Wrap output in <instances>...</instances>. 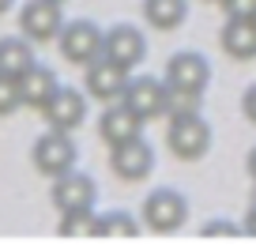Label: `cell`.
Returning a JSON list of instances; mask_svg holds the SVG:
<instances>
[{"instance_id": "cell-3", "label": "cell", "mask_w": 256, "mask_h": 245, "mask_svg": "<svg viewBox=\"0 0 256 245\" xmlns=\"http://www.w3.org/2000/svg\"><path fill=\"white\" fill-rule=\"evenodd\" d=\"M184 219H188V200L177 189H154L144 200V226L154 234H174L184 226Z\"/></svg>"}, {"instance_id": "cell-9", "label": "cell", "mask_w": 256, "mask_h": 245, "mask_svg": "<svg viewBox=\"0 0 256 245\" xmlns=\"http://www.w3.org/2000/svg\"><path fill=\"white\" fill-rule=\"evenodd\" d=\"M120 102L136 113V117H144V121L162 117V110H166V79H154V76L128 79V87H124V95H120Z\"/></svg>"}, {"instance_id": "cell-17", "label": "cell", "mask_w": 256, "mask_h": 245, "mask_svg": "<svg viewBox=\"0 0 256 245\" xmlns=\"http://www.w3.org/2000/svg\"><path fill=\"white\" fill-rule=\"evenodd\" d=\"M188 16V0H144V19L158 31H177Z\"/></svg>"}, {"instance_id": "cell-15", "label": "cell", "mask_w": 256, "mask_h": 245, "mask_svg": "<svg viewBox=\"0 0 256 245\" xmlns=\"http://www.w3.org/2000/svg\"><path fill=\"white\" fill-rule=\"evenodd\" d=\"M218 46L234 61H252L256 57V19H226Z\"/></svg>"}, {"instance_id": "cell-18", "label": "cell", "mask_w": 256, "mask_h": 245, "mask_svg": "<svg viewBox=\"0 0 256 245\" xmlns=\"http://www.w3.org/2000/svg\"><path fill=\"white\" fill-rule=\"evenodd\" d=\"M94 237H102V241H136L140 237V222L128 211H106V215H98Z\"/></svg>"}, {"instance_id": "cell-13", "label": "cell", "mask_w": 256, "mask_h": 245, "mask_svg": "<svg viewBox=\"0 0 256 245\" xmlns=\"http://www.w3.org/2000/svg\"><path fill=\"white\" fill-rule=\"evenodd\" d=\"M208 79H211V64L208 57L200 53H174L166 64V83L170 87H184V91H204L208 87Z\"/></svg>"}, {"instance_id": "cell-7", "label": "cell", "mask_w": 256, "mask_h": 245, "mask_svg": "<svg viewBox=\"0 0 256 245\" xmlns=\"http://www.w3.org/2000/svg\"><path fill=\"white\" fill-rule=\"evenodd\" d=\"M49 200H53L56 211H80V207H94V200H98V185L90 181V174L68 170V174L53 177Z\"/></svg>"}, {"instance_id": "cell-19", "label": "cell", "mask_w": 256, "mask_h": 245, "mask_svg": "<svg viewBox=\"0 0 256 245\" xmlns=\"http://www.w3.org/2000/svg\"><path fill=\"white\" fill-rule=\"evenodd\" d=\"M98 230V215L90 207H80V211H60V222H56V234L72 237V241H90Z\"/></svg>"}, {"instance_id": "cell-11", "label": "cell", "mask_w": 256, "mask_h": 245, "mask_svg": "<svg viewBox=\"0 0 256 245\" xmlns=\"http://www.w3.org/2000/svg\"><path fill=\"white\" fill-rule=\"evenodd\" d=\"M102 53L110 57V61H117L120 68H136L140 61L147 57V38L136 31V27H128V23H117V27H110L106 31V38H102Z\"/></svg>"}, {"instance_id": "cell-25", "label": "cell", "mask_w": 256, "mask_h": 245, "mask_svg": "<svg viewBox=\"0 0 256 245\" xmlns=\"http://www.w3.org/2000/svg\"><path fill=\"white\" fill-rule=\"evenodd\" d=\"M241 226H245V234H248V237H256V204H248L245 222H241Z\"/></svg>"}, {"instance_id": "cell-22", "label": "cell", "mask_w": 256, "mask_h": 245, "mask_svg": "<svg viewBox=\"0 0 256 245\" xmlns=\"http://www.w3.org/2000/svg\"><path fill=\"white\" fill-rule=\"evenodd\" d=\"M19 83L12 76H0V117H12L19 110Z\"/></svg>"}, {"instance_id": "cell-5", "label": "cell", "mask_w": 256, "mask_h": 245, "mask_svg": "<svg viewBox=\"0 0 256 245\" xmlns=\"http://www.w3.org/2000/svg\"><path fill=\"white\" fill-rule=\"evenodd\" d=\"M102 38L106 34L98 31L90 19H76V23H64L56 42H60V57L72 64H90L98 53H102Z\"/></svg>"}, {"instance_id": "cell-12", "label": "cell", "mask_w": 256, "mask_h": 245, "mask_svg": "<svg viewBox=\"0 0 256 245\" xmlns=\"http://www.w3.org/2000/svg\"><path fill=\"white\" fill-rule=\"evenodd\" d=\"M144 117H136V113L128 110L124 102H110L102 110V117H98V136H102L110 147H117V143H128V140H136V136H144Z\"/></svg>"}, {"instance_id": "cell-27", "label": "cell", "mask_w": 256, "mask_h": 245, "mask_svg": "<svg viewBox=\"0 0 256 245\" xmlns=\"http://www.w3.org/2000/svg\"><path fill=\"white\" fill-rule=\"evenodd\" d=\"M12 4H16V0H0V16H4V12H8Z\"/></svg>"}, {"instance_id": "cell-8", "label": "cell", "mask_w": 256, "mask_h": 245, "mask_svg": "<svg viewBox=\"0 0 256 245\" xmlns=\"http://www.w3.org/2000/svg\"><path fill=\"white\" fill-rule=\"evenodd\" d=\"M128 87V68H120L117 61H110L106 53H98L87 64V95L98 102H117Z\"/></svg>"}, {"instance_id": "cell-20", "label": "cell", "mask_w": 256, "mask_h": 245, "mask_svg": "<svg viewBox=\"0 0 256 245\" xmlns=\"http://www.w3.org/2000/svg\"><path fill=\"white\" fill-rule=\"evenodd\" d=\"M200 98H204V91H184V87H170L166 83V110H162V117L200 113Z\"/></svg>"}, {"instance_id": "cell-29", "label": "cell", "mask_w": 256, "mask_h": 245, "mask_svg": "<svg viewBox=\"0 0 256 245\" xmlns=\"http://www.w3.org/2000/svg\"><path fill=\"white\" fill-rule=\"evenodd\" d=\"M56 4H68V0H56Z\"/></svg>"}, {"instance_id": "cell-16", "label": "cell", "mask_w": 256, "mask_h": 245, "mask_svg": "<svg viewBox=\"0 0 256 245\" xmlns=\"http://www.w3.org/2000/svg\"><path fill=\"white\" fill-rule=\"evenodd\" d=\"M34 61V42H26L23 34L19 38H0V76H12L19 79Z\"/></svg>"}, {"instance_id": "cell-26", "label": "cell", "mask_w": 256, "mask_h": 245, "mask_svg": "<svg viewBox=\"0 0 256 245\" xmlns=\"http://www.w3.org/2000/svg\"><path fill=\"white\" fill-rule=\"evenodd\" d=\"M245 170H248V177H252V185H256V147L248 151V158H245Z\"/></svg>"}, {"instance_id": "cell-28", "label": "cell", "mask_w": 256, "mask_h": 245, "mask_svg": "<svg viewBox=\"0 0 256 245\" xmlns=\"http://www.w3.org/2000/svg\"><path fill=\"white\" fill-rule=\"evenodd\" d=\"M248 204H256V185H252V200H248Z\"/></svg>"}, {"instance_id": "cell-6", "label": "cell", "mask_w": 256, "mask_h": 245, "mask_svg": "<svg viewBox=\"0 0 256 245\" xmlns=\"http://www.w3.org/2000/svg\"><path fill=\"white\" fill-rule=\"evenodd\" d=\"M151 166H154V151H151V143H147L144 136H136V140H128V143H117V147L110 151V170L128 185L144 181V177L151 174Z\"/></svg>"}, {"instance_id": "cell-23", "label": "cell", "mask_w": 256, "mask_h": 245, "mask_svg": "<svg viewBox=\"0 0 256 245\" xmlns=\"http://www.w3.org/2000/svg\"><path fill=\"white\" fill-rule=\"evenodd\" d=\"M226 19H256V0H218Z\"/></svg>"}, {"instance_id": "cell-14", "label": "cell", "mask_w": 256, "mask_h": 245, "mask_svg": "<svg viewBox=\"0 0 256 245\" xmlns=\"http://www.w3.org/2000/svg\"><path fill=\"white\" fill-rule=\"evenodd\" d=\"M16 83H19V102L30 106V110H42V106L53 98V91L60 87V83H56V72L46 68V64H30Z\"/></svg>"}, {"instance_id": "cell-1", "label": "cell", "mask_w": 256, "mask_h": 245, "mask_svg": "<svg viewBox=\"0 0 256 245\" xmlns=\"http://www.w3.org/2000/svg\"><path fill=\"white\" fill-rule=\"evenodd\" d=\"M166 147L181 162H196L211 151V125L200 113H184V117H170L166 128Z\"/></svg>"}, {"instance_id": "cell-21", "label": "cell", "mask_w": 256, "mask_h": 245, "mask_svg": "<svg viewBox=\"0 0 256 245\" xmlns=\"http://www.w3.org/2000/svg\"><path fill=\"white\" fill-rule=\"evenodd\" d=\"M245 234V226H238V222H226V219H211L204 222L200 237H208V241H234V237Z\"/></svg>"}, {"instance_id": "cell-10", "label": "cell", "mask_w": 256, "mask_h": 245, "mask_svg": "<svg viewBox=\"0 0 256 245\" xmlns=\"http://www.w3.org/2000/svg\"><path fill=\"white\" fill-rule=\"evenodd\" d=\"M42 117H46L49 128H60V132H76L87 117V98L76 87H56L53 98L42 106Z\"/></svg>"}, {"instance_id": "cell-24", "label": "cell", "mask_w": 256, "mask_h": 245, "mask_svg": "<svg viewBox=\"0 0 256 245\" xmlns=\"http://www.w3.org/2000/svg\"><path fill=\"white\" fill-rule=\"evenodd\" d=\"M241 113H245V117L256 125V83L245 91V95H241Z\"/></svg>"}, {"instance_id": "cell-2", "label": "cell", "mask_w": 256, "mask_h": 245, "mask_svg": "<svg viewBox=\"0 0 256 245\" xmlns=\"http://www.w3.org/2000/svg\"><path fill=\"white\" fill-rule=\"evenodd\" d=\"M76 158H80V151H76V143H72V132H60V128H49L30 147L34 170L46 174V177H60V174H68V170H76Z\"/></svg>"}, {"instance_id": "cell-4", "label": "cell", "mask_w": 256, "mask_h": 245, "mask_svg": "<svg viewBox=\"0 0 256 245\" xmlns=\"http://www.w3.org/2000/svg\"><path fill=\"white\" fill-rule=\"evenodd\" d=\"M64 27V16H60V4L56 0H26L23 12H19V34L26 42H53Z\"/></svg>"}]
</instances>
